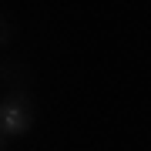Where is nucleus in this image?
<instances>
[{"mask_svg": "<svg viewBox=\"0 0 151 151\" xmlns=\"http://www.w3.org/2000/svg\"><path fill=\"white\" fill-rule=\"evenodd\" d=\"M37 121V104H34L30 91H7L0 101V134L7 141L24 138Z\"/></svg>", "mask_w": 151, "mask_h": 151, "instance_id": "1", "label": "nucleus"}, {"mask_svg": "<svg viewBox=\"0 0 151 151\" xmlns=\"http://www.w3.org/2000/svg\"><path fill=\"white\" fill-rule=\"evenodd\" d=\"M30 84V67L17 60H0V87L7 91H27Z\"/></svg>", "mask_w": 151, "mask_h": 151, "instance_id": "2", "label": "nucleus"}, {"mask_svg": "<svg viewBox=\"0 0 151 151\" xmlns=\"http://www.w3.org/2000/svg\"><path fill=\"white\" fill-rule=\"evenodd\" d=\"M10 40H14V24L7 20L4 14H0V50H4V47H7Z\"/></svg>", "mask_w": 151, "mask_h": 151, "instance_id": "3", "label": "nucleus"}, {"mask_svg": "<svg viewBox=\"0 0 151 151\" xmlns=\"http://www.w3.org/2000/svg\"><path fill=\"white\" fill-rule=\"evenodd\" d=\"M7 145H10V141H7L4 134H0V151H7Z\"/></svg>", "mask_w": 151, "mask_h": 151, "instance_id": "4", "label": "nucleus"}]
</instances>
